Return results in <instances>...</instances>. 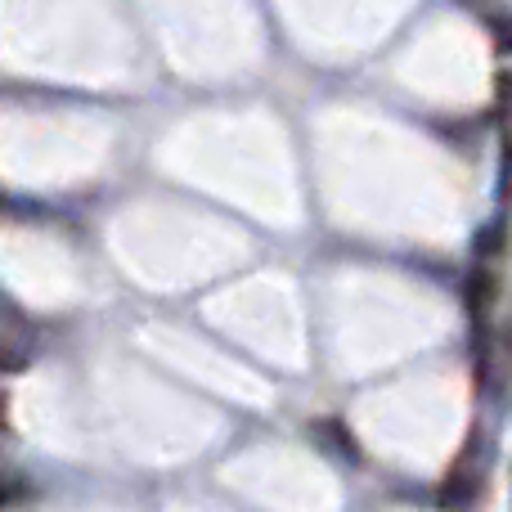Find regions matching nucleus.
Wrapping results in <instances>:
<instances>
[{
	"instance_id": "1",
	"label": "nucleus",
	"mask_w": 512,
	"mask_h": 512,
	"mask_svg": "<svg viewBox=\"0 0 512 512\" xmlns=\"http://www.w3.org/2000/svg\"><path fill=\"white\" fill-rule=\"evenodd\" d=\"M477 248H481V252H495V248H504V225H490V230L477 239Z\"/></svg>"
},
{
	"instance_id": "2",
	"label": "nucleus",
	"mask_w": 512,
	"mask_h": 512,
	"mask_svg": "<svg viewBox=\"0 0 512 512\" xmlns=\"http://www.w3.org/2000/svg\"><path fill=\"white\" fill-rule=\"evenodd\" d=\"M0 427H5V396H0Z\"/></svg>"
}]
</instances>
